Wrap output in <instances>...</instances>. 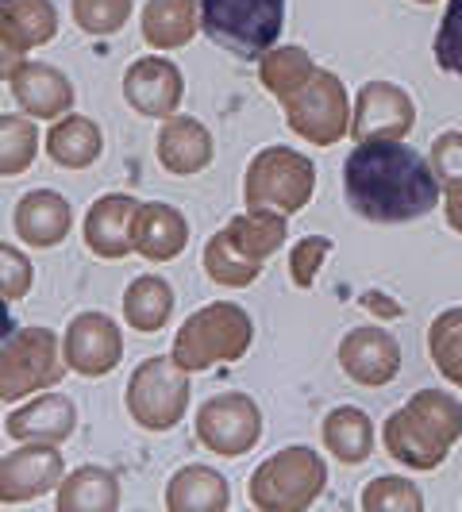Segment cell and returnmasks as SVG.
I'll return each mask as SVG.
<instances>
[{
	"label": "cell",
	"instance_id": "cell-1",
	"mask_svg": "<svg viewBox=\"0 0 462 512\" xmlns=\"http://www.w3.org/2000/svg\"><path fill=\"white\" fill-rule=\"evenodd\" d=\"M343 197L370 224H412L439 208V181L401 139H366L343 162Z\"/></svg>",
	"mask_w": 462,
	"mask_h": 512
},
{
	"label": "cell",
	"instance_id": "cell-2",
	"mask_svg": "<svg viewBox=\"0 0 462 512\" xmlns=\"http://www.w3.org/2000/svg\"><path fill=\"white\" fill-rule=\"evenodd\" d=\"M382 439L389 459L401 462L405 470H439L451 447L462 439V405L443 389H420L405 409L385 420Z\"/></svg>",
	"mask_w": 462,
	"mask_h": 512
},
{
	"label": "cell",
	"instance_id": "cell-3",
	"mask_svg": "<svg viewBox=\"0 0 462 512\" xmlns=\"http://www.w3.org/2000/svg\"><path fill=\"white\" fill-rule=\"evenodd\" d=\"M285 243V216L247 208L216 231L205 247V274L224 289H247L262 274V262Z\"/></svg>",
	"mask_w": 462,
	"mask_h": 512
},
{
	"label": "cell",
	"instance_id": "cell-4",
	"mask_svg": "<svg viewBox=\"0 0 462 512\" xmlns=\"http://www.w3.org/2000/svg\"><path fill=\"white\" fill-rule=\"evenodd\" d=\"M251 339H255V324H251L247 308L216 301V305L197 308L181 324L170 355L181 370L201 374V370L224 366V362H239L251 351Z\"/></svg>",
	"mask_w": 462,
	"mask_h": 512
},
{
	"label": "cell",
	"instance_id": "cell-5",
	"mask_svg": "<svg viewBox=\"0 0 462 512\" xmlns=\"http://www.w3.org/2000/svg\"><path fill=\"white\" fill-rule=\"evenodd\" d=\"M285 27V0H201V31L239 62H258Z\"/></svg>",
	"mask_w": 462,
	"mask_h": 512
},
{
	"label": "cell",
	"instance_id": "cell-6",
	"mask_svg": "<svg viewBox=\"0 0 462 512\" xmlns=\"http://www.w3.org/2000/svg\"><path fill=\"white\" fill-rule=\"evenodd\" d=\"M328 486V466L312 447H285L255 466L247 497L262 512H301Z\"/></svg>",
	"mask_w": 462,
	"mask_h": 512
},
{
	"label": "cell",
	"instance_id": "cell-7",
	"mask_svg": "<svg viewBox=\"0 0 462 512\" xmlns=\"http://www.w3.org/2000/svg\"><path fill=\"white\" fill-rule=\"evenodd\" d=\"M316 193V166L312 158L289 147H266L251 158L247 178H243V201L255 212H278L297 216Z\"/></svg>",
	"mask_w": 462,
	"mask_h": 512
},
{
	"label": "cell",
	"instance_id": "cell-8",
	"mask_svg": "<svg viewBox=\"0 0 462 512\" xmlns=\"http://www.w3.org/2000/svg\"><path fill=\"white\" fill-rule=\"evenodd\" d=\"M66 355L51 328H16L0 347V401L16 405L43 389H54L66 374Z\"/></svg>",
	"mask_w": 462,
	"mask_h": 512
},
{
	"label": "cell",
	"instance_id": "cell-9",
	"mask_svg": "<svg viewBox=\"0 0 462 512\" xmlns=\"http://www.w3.org/2000/svg\"><path fill=\"white\" fill-rule=\"evenodd\" d=\"M128 412L131 420L147 432H170L178 428L189 409V370H181L174 355H154L139 362L128 378Z\"/></svg>",
	"mask_w": 462,
	"mask_h": 512
},
{
	"label": "cell",
	"instance_id": "cell-10",
	"mask_svg": "<svg viewBox=\"0 0 462 512\" xmlns=\"http://www.w3.org/2000/svg\"><path fill=\"white\" fill-rule=\"evenodd\" d=\"M282 108L289 131L301 135L305 143L332 147L343 135H351V97H347L343 81L332 70L316 66V74L308 77Z\"/></svg>",
	"mask_w": 462,
	"mask_h": 512
},
{
	"label": "cell",
	"instance_id": "cell-11",
	"mask_svg": "<svg viewBox=\"0 0 462 512\" xmlns=\"http://www.w3.org/2000/svg\"><path fill=\"white\" fill-rule=\"evenodd\" d=\"M193 432L201 439V447H208L212 455L243 459L262 439V409L247 393H216L201 405L197 420H193Z\"/></svg>",
	"mask_w": 462,
	"mask_h": 512
},
{
	"label": "cell",
	"instance_id": "cell-12",
	"mask_svg": "<svg viewBox=\"0 0 462 512\" xmlns=\"http://www.w3.org/2000/svg\"><path fill=\"white\" fill-rule=\"evenodd\" d=\"M62 355L81 378H104L124 359V335L104 312H77L62 335Z\"/></svg>",
	"mask_w": 462,
	"mask_h": 512
},
{
	"label": "cell",
	"instance_id": "cell-13",
	"mask_svg": "<svg viewBox=\"0 0 462 512\" xmlns=\"http://www.w3.org/2000/svg\"><path fill=\"white\" fill-rule=\"evenodd\" d=\"M416 124V104L397 81H366L351 108V135L366 139H405Z\"/></svg>",
	"mask_w": 462,
	"mask_h": 512
},
{
	"label": "cell",
	"instance_id": "cell-14",
	"mask_svg": "<svg viewBox=\"0 0 462 512\" xmlns=\"http://www.w3.org/2000/svg\"><path fill=\"white\" fill-rule=\"evenodd\" d=\"M66 478L62 451L54 443H24L20 451H8L0 459V505H24L58 489Z\"/></svg>",
	"mask_w": 462,
	"mask_h": 512
},
{
	"label": "cell",
	"instance_id": "cell-15",
	"mask_svg": "<svg viewBox=\"0 0 462 512\" xmlns=\"http://www.w3.org/2000/svg\"><path fill=\"white\" fill-rule=\"evenodd\" d=\"M339 370L362 389H382L401 374V343L378 324L355 328L339 339Z\"/></svg>",
	"mask_w": 462,
	"mask_h": 512
},
{
	"label": "cell",
	"instance_id": "cell-16",
	"mask_svg": "<svg viewBox=\"0 0 462 512\" xmlns=\"http://www.w3.org/2000/svg\"><path fill=\"white\" fill-rule=\"evenodd\" d=\"M181 97H185V77H181L178 66H174L170 58H162V54L131 62L128 74H124V101H128L139 116L170 120V116H178Z\"/></svg>",
	"mask_w": 462,
	"mask_h": 512
},
{
	"label": "cell",
	"instance_id": "cell-17",
	"mask_svg": "<svg viewBox=\"0 0 462 512\" xmlns=\"http://www.w3.org/2000/svg\"><path fill=\"white\" fill-rule=\"evenodd\" d=\"M12 101L24 108L31 120H62L66 112H74V85L58 66L47 62H27L20 58L8 74Z\"/></svg>",
	"mask_w": 462,
	"mask_h": 512
},
{
	"label": "cell",
	"instance_id": "cell-18",
	"mask_svg": "<svg viewBox=\"0 0 462 512\" xmlns=\"http://www.w3.org/2000/svg\"><path fill=\"white\" fill-rule=\"evenodd\" d=\"M77 428V405L66 393H35L20 409L8 412L4 432L16 443H66Z\"/></svg>",
	"mask_w": 462,
	"mask_h": 512
},
{
	"label": "cell",
	"instance_id": "cell-19",
	"mask_svg": "<svg viewBox=\"0 0 462 512\" xmlns=\"http://www.w3.org/2000/svg\"><path fill=\"white\" fill-rule=\"evenodd\" d=\"M135 212H139V201L128 197V193H108V197H97L93 208L85 212V247L97 258H124L135 251L131 243V228H135Z\"/></svg>",
	"mask_w": 462,
	"mask_h": 512
},
{
	"label": "cell",
	"instance_id": "cell-20",
	"mask_svg": "<svg viewBox=\"0 0 462 512\" xmlns=\"http://www.w3.org/2000/svg\"><path fill=\"white\" fill-rule=\"evenodd\" d=\"M12 228H16V239L35 247V251H47V247H58L70 228H74V212L66 205L62 193L54 189H31L20 197V205L12 212Z\"/></svg>",
	"mask_w": 462,
	"mask_h": 512
},
{
	"label": "cell",
	"instance_id": "cell-21",
	"mask_svg": "<svg viewBox=\"0 0 462 512\" xmlns=\"http://www.w3.org/2000/svg\"><path fill=\"white\" fill-rule=\"evenodd\" d=\"M154 147H158V162L170 174H178V178H193V174L208 170L212 166V154H216L212 131L201 120H193V116H170V120H162Z\"/></svg>",
	"mask_w": 462,
	"mask_h": 512
},
{
	"label": "cell",
	"instance_id": "cell-22",
	"mask_svg": "<svg viewBox=\"0 0 462 512\" xmlns=\"http://www.w3.org/2000/svg\"><path fill=\"white\" fill-rule=\"evenodd\" d=\"M58 35V8L51 0H0V47L12 58L51 43Z\"/></svg>",
	"mask_w": 462,
	"mask_h": 512
},
{
	"label": "cell",
	"instance_id": "cell-23",
	"mask_svg": "<svg viewBox=\"0 0 462 512\" xmlns=\"http://www.w3.org/2000/svg\"><path fill=\"white\" fill-rule=\"evenodd\" d=\"M131 243L147 262H170L189 247V224L174 205H139L135 212V228H131Z\"/></svg>",
	"mask_w": 462,
	"mask_h": 512
},
{
	"label": "cell",
	"instance_id": "cell-24",
	"mask_svg": "<svg viewBox=\"0 0 462 512\" xmlns=\"http://www.w3.org/2000/svg\"><path fill=\"white\" fill-rule=\"evenodd\" d=\"M143 39L154 51H178L201 31V0H147Z\"/></svg>",
	"mask_w": 462,
	"mask_h": 512
},
{
	"label": "cell",
	"instance_id": "cell-25",
	"mask_svg": "<svg viewBox=\"0 0 462 512\" xmlns=\"http://www.w3.org/2000/svg\"><path fill=\"white\" fill-rule=\"evenodd\" d=\"M104 151L101 128L89 116L66 112L51 131H47V158L62 170H89Z\"/></svg>",
	"mask_w": 462,
	"mask_h": 512
},
{
	"label": "cell",
	"instance_id": "cell-26",
	"mask_svg": "<svg viewBox=\"0 0 462 512\" xmlns=\"http://www.w3.org/2000/svg\"><path fill=\"white\" fill-rule=\"evenodd\" d=\"M228 505V482L212 466H181L166 486V509L170 512H224Z\"/></svg>",
	"mask_w": 462,
	"mask_h": 512
},
{
	"label": "cell",
	"instance_id": "cell-27",
	"mask_svg": "<svg viewBox=\"0 0 462 512\" xmlns=\"http://www.w3.org/2000/svg\"><path fill=\"white\" fill-rule=\"evenodd\" d=\"M320 436H324V447L343 466H362L374 455V424L355 405H339V409L328 412L324 424H320Z\"/></svg>",
	"mask_w": 462,
	"mask_h": 512
},
{
	"label": "cell",
	"instance_id": "cell-28",
	"mask_svg": "<svg viewBox=\"0 0 462 512\" xmlns=\"http://www.w3.org/2000/svg\"><path fill=\"white\" fill-rule=\"evenodd\" d=\"M120 482L104 466H77L58 486V512H116Z\"/></svg>",
	"mask_w": 462,
	"mask_h": 512
},
{
	"label": "cell",
	"instance_id": "cell-29",
	"mask_svg": "<svg viewBox=\"0 0 462 512\" xmlns=\"http://www.w3.org/2000/svg\"><path fill=\"white\" fill-rule=\"evenodd\" d=\"M170 312H174V289H170L166 278L143 274V278H135L128 285V293H124V320L135 332H162L170 324Z\"/></svg>",
	"mask_w": 462,
	"mask_h": 512
},
{
	"label": "cell",
	"instance_id": "cell-30",
	"mask_svg": "<svg viewBox=\"0 0 462 512\" xmlns=\"http://www.w3.org/2000/svg\"><path fill=\"white\" fill-rule=\"evenodd\" d=\"M316 74V62L305 47L289 43V47H270V51L258 58V81L262 89L274 97V101H289L308 77Z\"/></svg>",
	"mask_w": 462,
	"mask_h": 512
},
{
	"label": "cell",
	"instance_id": "cell-31",
	"mask_svg": "<svg viewBox=\"0 0 462 512\" xmlns=\"http://www.w3.org/2000/svg\"><path fill=\"white\" fill-rule=\"evenodd\" d=\"M428 355L447 382L462 389V305L439 312L428 328Z\"/></svg>",
	"mask_w": 462,
	"mask_h": 512
},
{
	"label": "cell",
	"instance_id": "cell-32",
	"mask_svg": "<svg viewBox=\"0 0 462 512\" xmlns=\"http://www.w3.org/2000/svg\"><path fill=\"white\" fill-rule=\"evenodd\" d=\"M39 143L43 139L31 116H0V178H16L31 170Z\"/></svg>",
	"mask_w": 462,
	"mask_h": 512
},
{
	"label": "cell",
	"instance_id": "cell-33",
	"mask_svg": "<svg viewBox=\"0 0 462 512\" xmlns=\"http://www.w3.org/2000/svg\"><path fill=\"white\" fill-rule=\"evenodd\" d=\"M359 505L366 512H420L424 509V493L416 489V482L401 478V474H382L362 489Z\"/></svg>",
	"mask_w": 462,
	"mask_h": 512
},
{
	"label": "cell",
	"instance_id": "cell-34",
	"mask_svg": "<svg viewBox=\"0 0 462 512\" xmlns=\"http://www.w3.org/2000/svg\"><path fill=\"white\" fill-rule=\"evenodd\" d=\"M74 24L85 35H116L131 20V0H74Z\"/></svg>",
	"mask_w": 462,
	"mask_h": 512
},
{
	"label": "cell",
	"instance_id": "cell-35",
	"mask_svg": "<svg viewBox=\"0 0 462 512\" xmlns=\"http://www.w3.org/2000/svg\"><path fill=\"white\" fill-rule=\"evenodd\" d=\"M432 51H436V66L443 74L462 77V0H447Z\"/></svg>",
	"mask_w": 462,
	"mask_h": 512
},
{
	"label": "cell",
	"instance_id": "cell-36",
	"mask_svg": "<svg viewBox=\"0 0 462 512\" xmlns=\"http://www.w3.org/2000/svg\"><path fill=\"white\" fill-rule=\"evenodd\" d=\"M328 255H332V239L328 235H305L301 243H293V251H289V282L297 289H312Z\"/></svg>",
	"mask_w": 462,
	"mask_h": 512
},
{
	"label": "cell",
	"instance_id": "cell-37",
	"mask_svg": "<svg viewBox=\"0 0 462 512\" xmlns=\"http://www.w3.org/2000/svg\"><path fill=\"white\" fill-rule=\"evenodd\" d=\"M428 166L436 174L439 189L459 193L462 189V131H443L436 135L432 151H428Z\"/></svg>",
	"mask_w": 462,
	"mask_h": 512
},
{
	"label": "cell",
	"instance_id": "cell-38",
	"mask_svg": "<svg viewBox=\"0 0 462 512\" xmlns=\"http://www.w3.org/2000/svg\"><path fill=\"white\" fill-rule=\"evenodd\" d=\"M35 282V270H31V258L8 243H0V297L8 301H24Z\"/></svg>",
	"mask_w": 462,
	"mask_h": 512
},
{
	"label": "cell",
	"instance_id": "cell-39",
	"mask_svg": "<svg viewBox=\"0 0 462 512\" xmlns=\"http://www.w3.org/2000/svg\"><path fill=\"white\" fill-rule=\"evenodd\" d=\"M443 212H447V224L462 235V189H459V193H447V205H443Z\"/></svg>",
	"mask_w": 462,
	"mask_h": 512
},
{
	"label": "cell",
	"instance_id": "cell-40",
	"mask_svg": "<svg viewBox=\"0 0 462 512\" xmlns=\"http://www.w3.org/2000/svg\"><path fill=\"white\" fill-rule=\"evenodd\" d=\"M12 332H16V324H12V312H8V297H0V347Z\"/></svg>",
	"mask_w": 462,
	"mask_h": 512
},
{
	"label": "cell",
	"instance_id": "cell-41",
	"mask_svg": "<svg viewBox=\"0 0 462 512\" xmlns=\"http://www.w3.org/2000/svg\"><path fill=\"white\" fill-rule=\"evenodd\" d=\"M16 62H20V58H12V54H8L4 47H0V77L12 74V66H16Z\"/></svg>",
	"mask_w": 462,
	"mask_h": 512
},
{
	"label": "cell",
	"instance_id": "cell-42",
	"mask_svg": "<svg viewBox=\"0 0 462 512\" xmlns=\"http://www.w3.org/2000/svg\"><path fill=\"white\" fill-rule=\"evenodd\" d=\"M416 4H439V0H416Z\"/></svg>",
	"mask_w": 462,
	"mask_h": 512
}]
</instances>
